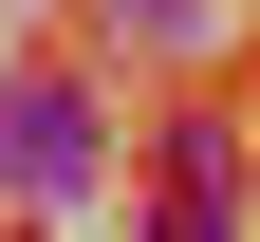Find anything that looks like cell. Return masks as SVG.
<instances>
[{"label":"cell","mask_w":260,"mask_h":242,"mask_svg":"<svg viewBox=\"0 0 260 242\" xmlns=\"http://www.w3.org/2000/svg\"><path fill=\"white\" fill-rule=\"evenodd\" d=\"M0 149H19V186H75V168H93V112H75V93H19Z\"/></svg>","instance_id":"cell-1"}]
</instances>
